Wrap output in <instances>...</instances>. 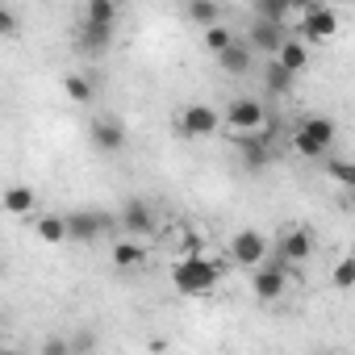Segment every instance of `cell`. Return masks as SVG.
I'll return each instance as SVG.
<instances>
[{"mask_svg": "<svg viewBox=\"0 0 355 355\" xmlns=\"http://www.w3.org/2000/svg\"><path fill=\"white\" fill-rule=\"evenodd\" d=\"M218 280H222V268L201 251H184L171 259V284L180 297H209L218 288Z\"/></svg>", "mask_w": 355, "mask_h": 355, "instance_id": "1", "label": "cell"}, {"mask_svg": "<svg viewBox=\"0 0 355 355\" xmlns=\"http://www.w3.org/2000/svg\"><path fill=\"white\" fill-rule=\"evenodd\" d=\"M338 142V130L326 113H305L293 130V150L305 159H326V150Z\"/></svg>", "mask_w": 355, "mask_h": 355, "instance_id": "2", "label": "cell"}, {"mask_svg": "<svg viewBox=\"0 0 355 355\" xmlns=\"http://www.w3.org/2000/svg\"><path fill=\"white\" fill-rule=\"evenodd\" d=\"M226 130H230V138H247V134H263L268 125H272V117H268V109H263V101H255V96H234L230 105H226Z\"/></svg>", "mask_w": 355, "mask_h": 355, "instance_id": "3", "label": "cell"}, {"mask_svg": "<svg viewBox=\"0 0 355 355\" xmlns=\"http://www.w3.org/2000/svg\"><path fill=\"white\" fill-rule=\"evenodd\" d=\"M288 284H293V272H288L284 259H268V263H259V268L251 272V293H255V301H280V297L288 293Z\"/></svg>", "mask_w": 355, "mask_h": 355, "instance_id": "4", "label": "cell"}, {"mask_svg": "<svg viewBox=\"0 0 355 355\" xmlns=\"http://www.w3.org/2000/svg\"><path fill=\"white\" fill-rule=\"evenodd\" d=\"M268 239L259 234V230H239L234 239H230V247H226V255H230V263L234 268H247V272H255L259 263H268Z\"/></svg>", "mask_w": 355, "mask_h": 355, "instance_id": "5", "label": "cell"}, {"mask_svg": "<svg viewBox=\"0 0 355 355\" xmlns=\"http://www.w3.org/2000/svg\"><path fill=\"white\" fill-rule=\"evenodd\" d=\"M117 226V218L113 214H105V209H76V214H67V230H71V243H96L101 234H109Z\"/></svg>", "mask_w": 355, "mask_h": 355, "instance_id": "6", "label": "cell"}, {"mask_svg": "<svg viewBox=\"0 0 355 355\" xmlns=\"http://www.w3.org/2000/svg\"><path fill=\"white\" fill-rule=\"evenodd\" d=\"M175 125H180L184 138H209V134H218V130L226 125V117H222L214 105H189V109H180Z\"/></svg>", "mask_w": 355, "mask_h": 355, "instance_id": "7", "label": "cell"}, {"mask_svg": "<svg viewBox=\"0 0 355 355\" xmlns=\"http://www.w3.org/2000/svg\"><path fill=\"white\" fill-rule=\"evenodd\" d=\"M338 34V13L326 9V5H309L305 17L297 21V38L301 42H330Z\"/></svg>", "mask_w": 355, "mask_h": 355, "instance_id": "8", "label": "cell"}, {"mask_svg": "<svg viewBox=\"0 0 355 355\" xmlns=\"http://www.w3.org/2000/svg\"><path fill=\"white\" fill-rule=\"evenodd\" d=\"M272 251H276V259H284L288 268H301V263L313 255V234H309L305 226H288V230L276 239Z\"/></svg>", "mask_w": 355, "mask_h": 355, "instance_id": "9", "label": "cell"}, {"mask_svg": "<svg viewBox=\"0 0 355 355\" xmlns=\"http://www.w3.org/2000/svg\"><path fill=\"white\" fill-rule=\"evenodd\" d=\"M117 226L125 230V234H134V239H150L155 230H159V218H155V209L146 205V201H125L121 205V214H117Z\"/></svg>", "mask_w": 355, "mask_h": 355, "instance_id": "10", "label": "cell"}, {"mask_svg": "<svg viewBox=\"0 0 355 355\" xmlns=\"http://www.w3.org/2000/svg\"><path fill=\"white\" fill-rule=\"evenodd\" d=\"M284 38H288V26L284 21H268V17H255V26L247 34V42H251L255 55H276L284 46Z\"/></svg>", "mask_w": 355, "mask_h": 355, "instance_id": "11", "label": "cell"}, {"mask_svg": "<svg viewBox=\"0 0 355 355\" xmlns=\"http://www.w3.org/2000/svg\"><path fill=\"white\" fill-rule=\"evenodd\" d=\"M88 138H92V146H96L101 155H117V150L125 146V125H121L117 117H96V121L88 125Z\"/></svg>", "mask_w": 355, "mask_h": 355, "instance_id": "12", "label": "cell"}, {"mask_svg": "<svg viewBox=\"0 0 355 355\" xmlns=\"http://www.w3.org/2000/svg\"><path fill=\"white\" fill-rule=\"evenodd\" d=\"M313 0H251L255 17H268V21H284V26H297L293 17H305V9Z\"/></svg>", "mask_w": 355, "mask_h": 355, "instance_id": "13", "label": "cell"}, {"mask_svg": "<svg viewBox=\"0 0 355 355\" xmlns=\"http://www.w3.org/2000/svg\"><path fill=\"white\" fill-rule=\"evenodd\" d=\"M109 263H113L117 272H130V268H142V263H146V247H142V239H134V234H125V239H117V243L109 247Z\"/></svg>", "mask_w": 355, "mask_h": 355, "instance_id": "14", "label": "cell"}, {"mask_svg": "<svg viewBox=\"0 0 355 355\" xmlns=\"http://www.w3.org/2000/svg\"><path fill=\"white\" fill-rule=\"evenodd\" d=\"M76 42H80L88 55H105L109 42H113V26H105V21H84V17H80V26H76Z\"/></svg>", "mask_w": 355, "mask_h": 355, "instance_id": "15", "label": "cell"}, {"mask_svg": "<svg viewBox=\"0 0 355 355\" xmlns=\"http://www.w3.org/2000/svg\"><path fill=\"white\" fill-rule=\"evenodd\" d=\"M251 55H255L251 42H239V38H234V42L218 55V67H222L226 76H247V71H251Z\"/></svg>", "mask_w": 355, "mask_h": 355, "instance_id": "16", "label": "cell"}, {"mask_svg": "<svg viewBox=\"0 0 355 355\" xmlns=\"http://www.w3.org/2000/svg\"><path fill=\"white\" fill-rule=\"evenodd\" d=\"M34 230H38V239H42L46 247H59V243H67V239H71V230H67V218H63V214H38Z\"/></svg>", "mask_w": 355, "mask_h": 355, "instance_id": "17", "label": "cell"}, {"mask_svg": "<svg viewBox=\"0 0 355 355\" xmlns=\"http://www.w3.org/2000/svg\"><path fill=\"white\" fill-rule=\"evenodd\" d=\"M272 59H280L288 71H297V76H301V71L309 67V42H301V38H284V46H280Z\"/></svg>", "mask_w": 355, "mask_h": 355, "instance_id": "18", "label": "cell"}, {"mask_svg": "<svg viewBox=\"0 0 355 355\" xmlns=\"http://www.w3.org/2000/svg\"><path fill=\"white\" fill-rule=\"evenodd\" d=\"M293 80H297V71H288L280 59H272L268 71H263V88H268L272 96H288V92H293Z\"/></svg>", "mask_w": 355, "mask_h": 355, "instance_id": "19", "label": "cell"}, {"mask_svg": "<svg viewBox=\"0 0 355 355\" xmlns=\"http://www.w3.org/2000/svg\"><path fill=\"white\" fill-rule=\"evenodd\" d=\"M5 214H9V218H34V189L13 184V189L5 193Z\"/></svg>", "mask_w": 355, "mask_h": 355, "instance_id": "20", "label": "cell"}, {"mask_svg": "<svg viewBox=\"0 0 355 355\" xmlns=\"http://www.w3.org/2000/svg\"><path fill=\"white\" fill-rule=\"evenodd\" d=\"M184 13H189V21H197L201 30H209V26L222 21V5H218V0H189Z\"/></svg>", "mask_w": 355, "mask_h": 355, "instance_id": "21", "label": "cell"}, {"mask_svg": "<svg viewBox=\"0 0 355 355\" xmlns=\"http://www.w3.org/2000/svg\"><path fill=\"white\" fill-rule=\"evenodd\" d=\"M326 175H330L338 189L355 193V163L351 159H326Z\"/></svg>", "mask_w": 355, "mask_h": 355, "instance_id": "22", "label": "cell"}, {"mask_svg": "<svg viewBox=\"0 0 355 355\" xmlns=\"http://www.w3.org/2000/svg\"><path fill=\"white\" fill-rule=\"evenodd\" d=\"M84 21L117 26V0H84Z\"/></svg>", "mask_w": 355, "mask_h": 355, "instance_id": "23", "label": "cell"}, {"mask_svg": "<svg viewBox=\"0 0 355 355\" xmlns=\"http://www.w3.org/2000/svg\"><path fill=\"white\" fill-rule=\"evenodd\" d=\"M63 92H67L71 105H88V101H92V80L71 71V76H63Z\"/></svg>", "mask_w": 355, "mask_h": 355, "instance_id": "24", "label": "cell"}, {"mask_svg": "<svg viewBox=\"0 0 355 355\" xmlns=\"http://www.w3.org/2000/svg\"><path fill=\"white\" fill-rule=\"evenodd\" d=\"M330 284H334V288H343V293H347V288H355V251H351V255H343V259L334 263Z\"/></svg>", "mask_w": 355, "mask_h": 355, "instance_id": "25", "label": "cell"}, {"mask_svg": "<svg viewBox=\"0 0 355 355\" xmlns=\"http://www.w3.org/2000/svg\"><path fill=\"white\" fill-rule=\"evenodd\" d=\"M230 42H234V34H230V30H226V26H222V21H218V26H209V30H205V51H214V55H222V51H226V46H230Z\"/></svg>", "mask_w": 355, "mask_h": 355, "instance_id": "26", "label": "cell"}, {"mask_svg": "<svg viewBox=\"0 0 355 355\" xmlns=\"http://www.w3.org/2000/svg\"><path fill=\"white\" fill-rule=\"evenodd\" d=\"M67 351H71L67 338H46V343H42V355H67Z\"/></svg>", "mask_w": 355, "mask_h": 355, "instance_id": "27", "label": "cell"}, {"mask_svg": "<svg viewBox=\"0 0 355 355\" xmlns=\"http://www.w3.org/2000/svg\"><path fill=\"white\" fill-rule=\"evenodd\" d=\"M0 30H5V38H13L17 34V13H9V9L0 13Z\"/></svg>", "mask_w": 355, "mask_h": 355, "instance_id": "28", "label": "cell"}]
</instances>
